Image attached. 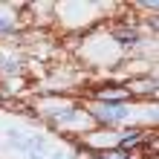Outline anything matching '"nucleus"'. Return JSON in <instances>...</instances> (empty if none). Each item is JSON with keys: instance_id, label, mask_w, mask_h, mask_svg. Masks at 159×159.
Returning <instances> with one entry per match:
<instances>
[{"instance_id": "nucleus-4", "label": "nucleus", "mask_w": 159, "mask_h": 159, "mask_svg": "<svg viewBox=\"0 0 159 159\" xmlns=\"http://www.w3.org/2000/svg\"><path fill=\"white\" fill-rule=\"evenodd\" d=\"M6 29H9V23H6V20H0V32H6Z\"/></svg>"}, {"instance_id": "nucleus-2", "label": "nucleus", "mask_w": 159, "mask_h": 159, "mask_svg": "<svg viewBox=\"0 0 159 159\" xmlns=\"http://www.w3.org/2000/svg\"><path fill=\"white\" fill-rule=\"evenodd\" d=\"M104 113V119H119V116H125V107H104V110H98V116Z\"/></svg>"}, {"instance_id": "nucleus-3", "label": "nucleus", "mask_w": 159, "mask_h": 159, "mask_svg": "<svg viewBox=\"0 0 159 159\" xmlns=\"http://www.w3.org/2000/svg\"><path fill=\"white\" fill-rule=\"evenodd\" d=\"M116 41H121V43H133V41H136V35H133V32H119V35H116Z\"/></svg>"}, {"instance_id": "nucleus-1", "label": "nucleus", "mask_w": 159, "mask_h": 159, "mask_svg": "<svg viewBox=\"0 0 159 159\" xmlns=\"http://www.w3.org/2000/svg\"><path fill=\"white\" fill-rule=\"evenodd\" d=\"M130 93L127 90H119V87H107V90H98V98H107V101H121L127 98Z\"/></svg>"}]
</instances>
